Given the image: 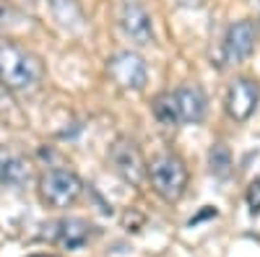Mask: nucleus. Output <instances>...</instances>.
Returning <instances> with one entry per match:
<instances>
[{
	"instance_id": "nucleus-1",
	"label": "nucleus",
	"mask_w": 260,
	"mask_h": 257,
	"mask_svg": "<svg viewBox=\"0 0 260 257\" xmlns=\"http://www.w3.org/2000/svg\"><path fill=\"white\" fill-rule=\"evenodd\" d=\"M45 68L37 55H31L29 50L13 45V42H0V86L8 91H34Z\"/></svg>"
},
{
	"instance_id": "nucleus-2",
	"label": "nucleus",
	"mask_w": 260,
	"mask_h": 257,
	"mask_svg": "<svg viewBox=\"0 0 260 257\" xmlns=\"http://www.w3.org/2000/svg\"><path fill=\"white\" fill-rule=\"evenodd\" d=\"M148 179H151V185H154V190L159 195L172 203V200H180L185 187H187V169H185L180 156L164 154V156L151 161Z\"/></svg>"
},
{
	"instance_id": "nucleus-3",
	"label": "nucleus",
	"mask_w": 260,
	"mask_h": 257,
	"mask_svg": "<svg viewBox=\"0 0 260 257\" xmlns=\"http://www.w3.org/2000/svg\"><path fill=\"white\" fill-rule=\"evenodd\" d=\"M81 179L71 169H50L39 182V195L50 208H68L81 198Z\"/></svg>"
},
{
	"instance_id": "nucleus-4",
	"label": "nucleus",
	"mask_w": 260,
	"mask_h": 257,
	"mask_svg": "<svg viewBox=\"0 0 260 257\" xmlns=\"http://www.w3.org/2000/svg\"><path fill=\"white\" fill-rule=\"evenodd\" d=\"M107 70H110L112 81L122 89H133V91H141L146 86V78H148V70H146V60L136 52H117L115 57H110L107 62Z\"/></svg>"
},
{
	"instance_id": "nucleus-5",
	"label": "nucleus",
	"mask_w": 260,
	"mask_h": 257,
	"mask_svg": "<svg viewBox=\"0 0 260 257\" xmlns=\"http://www.w3.org/2000/svg\"><path fill=\"white\" fill-rule=\"evenodd\" d=\"M260 101V86L250 78H237L232 81L229 91H226V112L232 120L245 122Z\"/></svg>"
},
{
	"instance_id": "nucleus-6",
	"label": "nucleus",
	"mask_w": 260,
	"mask_h": 257,
	"mask_svg": "<svg viewBox=\"0 0 260 257\" xmlns=\"http://www.w3.org/2000/svg\"><path fill=\"white\" fill-rule=\"evenodd\" d=\"M112 164L117 169V174L127 182L138 187L146 177V166H143V159H141V151L136 148L133 140L127 138H117L115 145H112Z\"/></svg>"
},
{
	"instance_id": "nucleus-7",
	"label": "nucleus",
	"mask_w": 260,
	"mask_h": 257,
	"mask_svg": "<svg viewBox=\"0 0 260 257\" xmlns=\"http://www.w3.org/2000/svg\"><path fill=\"white\" fill-rule=\"evenodd\" d=\"M255 39H257V31H255V24L252 21H237V24L229 26L226 31V39H224V55L229 62H242L252 55L255 50Z\"/></svg>"
},
{
	"instance_id": "nucleus-8",
	"label": "nucleus",
	"mask_w": 260,
	"mask_h": 257,
	"mask_svg": "<svg viewBox=\"0 0 260 257\" xmlns=\"http://www.w3.org/2000/svg\"><path fill=\"white\" fill-rule=\"evenodd\" d=\"M122 31L136 42V45H151V39H154V26H151V16L136 6V3H130L125 6L122 11Z\"/></svg>"
},
{
	"instance_id": "nucleus-9",
	"label": "nucleus",
	"mask_w": 260,
	"mask_h": 257,
	"mask_svg": "<svg viewBox=\"0 0 260 257\" xmlns=\"http://www.w3.org/2000/svg\"><path fill=\"white\" fill-rule=\"evenodd\" d=\"M180 122H201L206 117V94L198 86H180L175 91Z\"/></svg>"
},
{
	"instance_id": "nucleus-10",
	"label": "nucleus",
	"mask_w": 260,
	"mask_h": 257,
	"mask_svg": "<svg viewBox=\"0 0 260 257\" xmlns=\"http://www.w3.org/2000/svg\"><path fill=\"white\" fill-rule=\"evenodd\" d=\"M29 182V164L16 154H0V185L21 190Z\"/></svg>"
},
{
	"instance_id": "nucleus-11",
	"label": "nucleus",
	"mask_w": 260,
	"mask_h": 257,
	"mask_svg": "<svg viewBox=\"0 0 260 257\" xmlns=\"http://www.w3.org/2000/svg\"><path fill=\"white\" fill-rule=\"evenodd\" d=\"M57 239L62 247L68 249H76V247H83L86 242H89V234H91V226L81 221V218H65L57 224Z\"/></svg>"
},
{
	"instance_id": "nucleus-12",
	"label": "nucleus",
	"mask_w": 260,
	"mask_h": 257,
	"mask_svg": "<svg viewBox=\"0 0 260 257\" xmlns=\"http://www.w3.org/2000/svg\"><path fill=\"white\" fill-rule=\"evenodd\" d=\"M208 166L213 177H229L232 174V154L224 143H213L208 151Z\"/></svg>"
},
{
	"instance_id": "nucleus-13",
	"label": "nucleus",
	"mask_w": 260,
	"mask_h": 257,
	"mask_svg": "<svg viewBox=\"0 0 260 257\" xmlns=\"http://www.w3.org/2000/svg\"><path fill=\"white\" fill-rule=\"evenodd\" d=\"M154 115L161 125H175L180 122V115H177V104H175V94H164L154 101Z\"/></svg>"
},
{
	"instance_id": "nucleus-14",
	"label": "nucleus",
	"mask_w": 260,
	"mask_h": 257,
	"mask_svg": "<svg viewBox=\"0 0 260 257\" xmlns=\"http://www.w3.org/2000/svg\"><path fill=\"white\" fill-rule=\"evenodd\" d=\"M247 205H250L252 216H257V213H260V179H255L247 187Z\"/></svg>"
}]
</instances>
